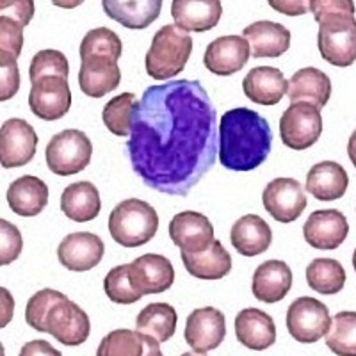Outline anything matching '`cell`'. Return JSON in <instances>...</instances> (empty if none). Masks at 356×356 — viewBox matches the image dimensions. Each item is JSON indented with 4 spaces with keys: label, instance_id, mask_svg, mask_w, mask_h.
<instances>
[{
    "label": "cell",
    "instance_id": "cell-1",
    "mask_svg": "<svg viewBox=\"0 0 356 356\" xmlns=\"http://www.w3.org/2000/svg\"><path fill=\"white\" fill-rule=\"evenodd\" d=\"M127 154L148 187L189 195L218 159V113L202 82L182 79L146 88L134 109Z\"/></svg>",
    "mask_w": 356,
    "mask_h": 356
},
{
    "label": "cell",
    "instance_id": "cell-2",
    "mask_svg": "<svg viewBox=\"0 0 356 356\" xmlns=\"http://www.w3.org/2000/svg\"><path fill=\"white\" fill-rule=\"evenodd\" d=\"M271 146V125L257 111L230 109L218 123V155L227 170H257L266 162Z\"/></svg>",
    "mask_w": 356,
    "mask_h": 356
},
{
    "label": "cell",
    "instance_id": "cell-3",
    "mask_svg": "<svg viewBox=\"0 0 356 356\" xmlns=\"http://www.w3.org/2000/svg\"><path fill=\"white\" fill-rule=\"evenodd\" d=\"M25 321L33 330L50 333L65 346H81L91 333L89 317L66 294L54 289H43L29 300Z\"/></svg>",
    "mask_w": 356,
    "mask_h": 356
},
{
    "label": "cell",
    "instance_id": "cell-4",
    "mask_svg": "<svg viewBox=\"0 0 356 356\" xmlns=\"http://www.w3.org/2000/svg\"><path fill=\"white\" fill-rule=\"evenodd\" d=\"M193 52V38L177 25H164L155 33L146 52V73L154 81H170L186 68Z\"/></svg>",
    "mask_w": 356,
    "mask_h": 356
},
{
    "label": "cell",
    "instance_id": "cell-5",
    "mask_svg": "<svg viewBox=\"0 0 356 356\" xmlns=\"http://www.w3.org/2000/svg\"><path fill=\"white\" fill-rule=\"evenodd\" d=\"M159 230V214L150 203L129 198L118 203L109 216V234L123 248L145 246Z\"/></svg>",
    "mask_w": 356,
    "mask_h": 356
},
{
    "label": "cell",
    "instance_id": "cell-6",
    "mask_svg": "<svg viewBox=\"0 0 356 356\" xmlns=\"http://www.w3.org/2000/svg\"><path fill=\"white\" fill-rule=\"evenodd\" d=\"M317 47L321 57L337 68H348L356 61L355 15H328L321 18Z\"/></svg>",
    "mask_w": 356,
    "mask_h": 356
},
{
    "label": "cell",
    "instance_id": "cell-7",
    "mask_svg": "<svg viewBox=\"0 0 356 356\" xmlns=\"http://www.w3.org/2000/svg\"><path fill=\"white\" fill-rule=\"evenodd\" d=\"M91 155H93V145L86 132L77 129L56 134L44 150L47 166L59 177H72L84 171L91 162Z\"/></svg>",
    "mask_w": 356,
    "mask_h": 356
},
{
    "label": "cell",
    "instance_id": "cell-8",
    "mask_svg": "<svg viewBox=\"0 0 356 356\" xmlns=\"http://www.w3.org/2000/svg\"><path fill=\"white\" fill-rule=\"evenodd\" d=\"M323 134V116L321 109L296 102L285 109L280 118V138L287 148L303 152L319 141Z\"/></svg>",
    "mask_w": 356,
    "mask_h": 356
},
{
    "label": "cell",
    "instance_id": "cell-9",
    "mask_svg": "<svg viewBox=\"0 0 356 356\" xmlns=\"http://www.w3.org/2000/svg\"><path fill=\"white\" fill-rule=\"evenodd\" d=\"M332 317L328 307L316 298H298L287 310V330L301 344H314L326 337Z\"/></svg>",
    "mask_w": 356,
    "mask_h": 356
},
{
    "label": "cell",
    "instance_id": "cell-10",
    "mask_svg": "<svg viewBox=\"0 0 356 356\" xmlns=\"http://www.w3.org/2000/svg\"><path fill=\"white\" fill-rule=\"evenodd\" d=\"M29 107L34 116L43 122H57L68 114L72 107V91L68 79L61 75H44L31 82Z\"/></svg>",
    "mask_w": 356,
    "mask_h": 356
},
{
    "label": "cell",
    "instance_id": "cell-11",
    "mask_svg": "<svg viewBox=\"0 0 356 356\" xmlns=\"http://www.w3.org/2000/svg\"><path fill=\"white\" fill-rule=\"evenodd\" d=\"M38 134L25 120L11 118L0 127V166L6 170L27 166L36 155Z\"/></svg>",
    "mask_w": 356,
    "mask_h": 356
},
{
    "label": "cell",
    "instance_id": "cell-12",
    "mask_svg": "<svg viewBox=\"0 0 356 356\" xmlns=\"http://www.w3.org/2000/svg\"><path fill=\"white\" fill-rule=\"evenodd\" d=\"M264 209L278 222H294L307 209V195L294 178H275L262 193Z\"/></svg>",
    "mask_w": 356,
    "mask_h": 356
},
{
    "label": "cell",
    "instance_id": "cell-13",
    "mask_svg": "<svg viewBox=\"0 0 356 356\" xmlns=\"http://www.w3.org/2000/svg\"><path fill=\"white\" fill-rule=\"evenodd\" d=\"M227 335V321L222 312L214 307L196 308L191 312L186 323V342L196 353L218 349Z\"/></svg>",
    "mask_w": 356,
    "mask_h": 356
},
{
    "label": "cell",
    "instance_id": "cell-14",
    "mask_svg": "<svg viewBox=\"0 0 356 356\" xmlns=\"http://www.w3.org/2000/svg\"><path fill=\"white\" fill-rule=\"evenodd\" d=\"M129 278L141 296L161 294L173 285L175 269L164 255L146 253L129 264Z\"/></svg>",
    "mask_w": 356,
    "mask_h": 356
},
{
    "label": "cell",
    "instance_id": "cell-15",
    "mask_svg": "<svg viewBox=\"0 0 356 356\" xmlns=\"http://www.w3.org/2000/svg\"><path fill=\"white\" fill-rule=\"evenodd\" d=\"M106 244L91 232H75L66 235L57 248V259L66 269L84 273L97 267L104 259Z\"/></svg>",
    "mask_w": 356,
    "mask_h": 356
},
{
    "label": "cell",
    "instance_id": "cell-16",
    "mask_svg": "<svg viewBox=\"0 0 356 356\" xmlns=\"http://www.w3.org/2000/svg\"><path fill=\"white\" fill-rule=\"evenodd\" d=\"M349 234L348 218L335 209L312 212L303 227L305 241L316 250L332 251L344 243Z\"/></svg>",
    "mask_w": 356,
    "mask_h": 356
},
{
    "label": "cell",
    "instance_id": "cell-17",
    "mask_svg": "<svg viewBox=\"0 0 356 356\" xmlns=\"http://www.w3.org/2000/svg\"><path fill=\"white\" fill-rule=\"evenodd\" d=\"M170 237L184 253H200L214 241V227L209 218L195 211L178 212L170 222Z\"/></svg>",
    "mask_w": 356,
    "mask_h": 356
},
{
    "label": "cell",
    "instance_id": "cell-18",
    "mask_svg": "<svg viewBox=\"0 0 356 356\" xmlns=\"http://www.w3.org/2000/svg\"><path fill=\"white\" fill-rule=\"evenodd\" d=\"M250 43L243 36H221L209 43L203 65L214 75L228 77L241 72L250 61Z\"/></svg>",
    "mask_w": 356,
    "mask_h": 356
},
{
    "label": "cell",
    "instance_id": "cell-19",
    "mask_svg": "<svg viewBox=\"0 0 356 356\" xmlns=\"http://www.w3.org/2000/svg\"><path fill=\"white\" fill-rule=\"evenodd\" d=\"M81 72H79V88L91 98H102L120 86L122 70L118 61L107 56L81 57Z\"/></svg>",
    "mask_w": 356,
    "mask_h": 356
},
{
    "label": "cell",
    "instance_id": "cell-20",
    "mask_svg": "<svg viewBox=\"0 0 356 356\" xmlns=\"http://www.w3.org/2000/svg\"><path fill=\"white\" fill-rule=\"evenodd\" d=\"M171 17L186 33H207L222 17L221 0H173Z\"/></svg>",
    "mask_w": 356,
    "mask_h": 356
},
{
    "label": "cell",
    "instance_id": "cell-21",
    "mask_svg": "<svg viewBox=\"0 0 356 356\" xmlns=\"http://www.w3.org/2000/svg\"><path fill=\"white\" fill-rule=\"evenodd\" d=\"M235 335L244 348L266 351L276 342L275 321L259 308H244L235 317Z\"/></svg>",
    "mask_w": 356,
    "mask_h": 356
},
{
    "label": "cell",
    "instance_id": "cell-22",
    "mask_svg": "<svg viewBox=\"0 0 356 356\" xmlns=\"http://www.w3.org/2000/svg\"><path fill=\"white\" fill-rule=\"evenodd\" d=\"M292 287V271L284 260H267L255 269L251 291L262 303H278Z\"/></svg>",
    "mask_w": 356,
    "mask_h": 356
},
{
    "label": "cell",
    "instance_id": "cell-23",
    "mask_svg": "<svg viewBox=\"0 0 356 356\" xmlns=\"http://www.w3.org/2000/svg\"><path fill=\"white\" fill-rule=\"evenodd\" d=\"M289 82L278 68L257 66L243 81V91L253 104L259 106H276L287 93Z\"/></svg>",
    "mask_w": 356,
    "mask_h": 356
},
{
    "label": "cell",
    "instance_id": "cell-24",
    "mask_svg": "<svg viewBox=\"0 0 356 356\" xmlns=\"http://www.w3.org/2000/svg\"><path fill=\"white\" fill-rule=\"evenodd\" d=\"M243 38H246L251 56L257 59L284 56L291 47V31L285 25L269 20L248 25L243 31Z\"/></svg>",
    "mask_w": 356,
    "mask_h": 356
},
{
    "label": "cell",
    "instance_id": "cell-25",
    "mask_svg": "<svg viewBox=\"0 0 356 356\" xmlns=\"http://www.w3.org/2000/svg\"><path fill=\"white\" fill-rule=\"evenodd\" d=\"M102 8L116 24L141 31L161 17L162 0H102Z\"/></svg>",
    "mask_w": 356,
    "mask_h": 356
},
{
    "label": "cell",
    "instance_id": "cell-26",
    "mask_svg": "<svg viewBox=\"0 0 356 356\" xmlns=\"http://www.w3.org/2000/svg\"><path fill=\"white\" fill-rule=\"evenodd\" d=\"M287 97L291 104L305 102L323 109L332 97V81L324 72L317 68H301L292 75L287 86Z\"/></svg>",
    "mask_w": 356,
    "mask_h": 356
},
{
    "label": "cell",
    "instance_id": "cell-27",
    "mask_svg": "<svg viewBox=\"0 0 356 356\" xmlns=\"http://www.w3.org/2000/svg\"><path fill=\"white\" fill-rule=\"evenodd\" d=\"M6 198H8L9 209L15 214L22 218H34L43 212L49 203V186L41 178L24 175L9 186Z\"/></svg>",
    "mask_w": 356,
    "mask_h": 356
},
{
    "label": "cell",
    "instance_id": "cell-28",
    "mask_svg": "<svg viewBox=\"0 0 356 356\" xmlns=\"http://www.w3.org/2000/svg\"><path fill=\"white\" fill-rule=\"evenodd\" d=\"M232 246L243 257L262 255L273 243L271 227L257 214H246L234 222L230 232Z\"/></svg>",
    "mask_w": 356,
    "mask_h": 356
},
{
    "label": "cell",
    "instance_id": "cell-29",
    "mask_svg": "<svg viewBox=\"0 0 356 356\" xmlns=\"http://www.w3.org/2000/svg\"><path fill=\"white\" fill-rule=\"evenodd\" d=\"M349 186L348 171L333 161L312 166L307 175V191L321 202H333L346 195Z\"/></svg>",
    "mask_w": 356,
    "mask_h": 356
},
{
    "label": "cell",
    "instance_id": "cell-30",
    "mask_svg": "<svg viewBox=\"0 0 356 356\" xmlns=\"http://www.w3.org/2000/svg\"><path fill=\"white\" fill-rule=\"evenodd\" d=\"M182 262L187 273L198 280H221L232 271V257L225 246L214 239L211 246L200 253H184Z\"/></svg>",
    "mask_w": 356,
    "mask_h": 356
},
{
    "label": "cell",
    "instance_id": "cell-31",
    "mask_svg": "<svg viewBox=\"0 0 356 356\" xmlns=\"http://www.w3.org/2000/svg\"><path fill=\"white\" fill-rule=\"evenodd\" d=\"M102 209L100 193L91 182L70 184L61 195V211L75 222L93 221Z\"/></svg>",
    "mask_w": 356,
    "mask_h": 356
},
{
    "label": "cell",
    "instance_id": "cell-32",
    "mask_svg": "<svg viewBox=\"0 0 356 356\" xmlns=\"http://www.w3.org/2000/svg\"><path fill=\"white\" fill-rule=\"evenodd\" d=\"M178 316L171 305L168 303H152L139 312L136 319V332L146 337H152L159 344L168 342L177 332Z\"/></svg>",
    "mask_w": 356,
    "mask_h": 356
},
{
    "label": "cell",
    "instance_id": "cell-33",
    "mask_svg": "<svg viewBox=\"0 0 356 356\" xmlns=\"http://www.w3.org/2000/svg\"><path fill=\"white\" fill-rule=\"evenodd\" d=\"M307 282L308 287L319 294H339L346 285V271L339 260L316 259L307 267Z\"/></svg>",
    "mask_w": 356,
    "mask_h": 356
},
{
    "label": "cell",
    "instance_id": "cell-34",
    "mask_svg": "<svg viewBox=\"0 0 356 356\" xmlns=\"http://www.w3.org/2000/svg\"><path fill=\"white\" fill-rule=\"evenodd\" d=\"M326 346L337 356H356V312H339L333 317Z\"/></svg>",
    "mask_w": 356,
    "mask_h": 356
},
{
    "label": "cell",
    "instance_id": "cell-35",
    "mask_svg": "<svg viewBox=\"0 0 356 356\" xmlns=\"http://www.w3.org/2000/svg\"><path fill=\"white\" fill-rule=\"evenodd\" d=\"M136 107H138V98L134 93H123L111 98L102 113L104 125L118 138H129L132 114Z\"/></svg>",
    "mask_w": 356,
    "mask_h": 356
},
{
    "label": "cell",
    "instance_id": "cell-36",
    "mask_svg": "<svg viewBox=\"0 0 356 356\" xmlns=\"http://www.w3.org/2000/svg\"><path fill=\"white\" fill-rule=\"evenodd\" d=\"M145 335L132 330H114L102 339L97 356H145Z\"/></svg>",
    "mask_w": 356,
    "mask_h": 356
},
{
    "label": "cell",
    "instance_id": "cell-37",
    "mask_svg": "<svg viewBox=\"0 0 356 356\" xmlns=\"http://www.w3.org/2000/svg\"><path fill=\"white\" fill-rule=\"evenodd\" d=\"M79 54L81 57L107 56L118 61L123 54V43L114 31L107 27H97L82 38Z\"/></svg>",
    "mask_w": 356,
    "mask_h": 356
},
{
    "label": "cell",
    "instance_id": "cell-38",
    "mask_svg": "<svg viewBox=\"0 0 356 356\" xmlns=\"http://www.w3.org/2000/svg\"><path fill=\"white\" fill-rule=\"evenodd\" d=\"M104 291H106L107 298L118 305H132L143 298L130 284L129 264L113 267L107 273L106 280H104Z\"/></svg>",
    "mask_w": 356,
    "mask_h": 356
},
{
    "label": "cell",
    "instance_id": "cell-39",
    "mask_svg": "<svg viewBox=\"0 0 356 356\" xmlns=\"http://www.w3.org/2000/svg\"><path fill=\"white\" fill-rule=\"evenodd\" d=\"M44 75H61V77L68 79L70 65L65 54L59 50H41L33 57L31 66H29L31 82L38 81Z\"/></svg>",
    "mask_w": 356,
    "mask_h": 356
},
{
    "label": "cell",
    "instance_id": "cell-40",
    "mask_svg": "<svg viewBox=\"0 0 356 356\" xmlns=\"http://www.w3.org/2000/svg\"><path fill=\"white\" fill-rule=\"evenodd\" d=\"M18 57L8 50H0V102L11 100L20 89V70Z\"/></svg>",
    "mask_w": 356,
    "mask_h": 356
},
{
    "label": "cell",
    "instance_id": "cell-41",
    "mask_svg": "<svg viewBox=\"0 0 356 356\" xmlns=\"http://www.w3.org/2000/svg\"><path fill=\"white\" fill-rule=\"evenodd\" d=\"M24 250V237L18 227L0 218V266H9Z\"/></svg>",
    "mask_w": 356,
    "mask_h": 356
},
{
    "label": "cell",
    "instance_id": "cell-42",
    "mask_svg": "<svg viewBox=\"0 0 356 356\" xmlns=\"http://www.w3.org/2000/svg\"><path fill=\"white\" fill-rule=\"evenodd\" d=\"M0 50L15 57H20L24 50V25L9 17H0Z\"/></svg>",
    "mask_w": 356,
    "mask_h": 356
},
{
    "label": "cell",
    "instance_id": "cell-43",
    "mask_svg": "<svg viewBox=\"0 0 356 356\" xmlns=\"http://www.w3.org/2000/svg\"><path fill=\"white\" fill-rule=\"evenodd\" d=\"M34 11H36L34 0H0V17L13 18L24 27L31 24Z\"/></svg>",
    "mask_w": 356,
    "mask_h": 356
},
{
    "label": "cell",
    "instance_id": "cell-44",
    "mask_svg": "<svg viewBox=\"0 0 356 356\" xmlns=\"http://www.w3.org/2000/svg\"><path fill=\"white\" fill-rule=\"evenodd\" d=\"M310 11L316 22L328 15H355V0H310Z\"/></svg>",
    "mask_w": 356,
    "mask_h": 356
},
{
    "label": "cell",
    "instance_id": "cell-45",
    "mask_svg": "<svg viewBox=\"0 0 356 356\" xmlns=\"http://www.w3.org/2000/svg\"><path fill=\"white\" fill-rule=\"evenodd\" d=\"M275 11L287 17H301L310 11V0H267Z\"/></svg>",
    "mask_w": 356,
    "mask_h": 356
},
{
    "label": "cell",
    "instance_id": "cell-46",
    "mask_svg": "<svg viewBox=\"0 0 356 356\" xmlns=\"http://www.w3.org/2000/svg\"><path fill=\"white\" fill-rule=\"evenodd\" d=\"M18 356H63L61 351H57L47 340H31L22 348Z\"/></svg>",
    "mask_w": 356,
    "mask_h": 356
},
{
    "label": "cell",
    "instance_id": "cell-47",
    "mask_svg": "<svg viewBox=\"0 0 356 356\" xmlns=\"http://www.w3.org/2000/svg\"><path fill=\"white\" fill-rule=\"evenodd\" d=\"M15 316V298L8 289L0 287V330L6 328Z\"/></svg>",
    "mask_w": 356,
    "mask_h": 356
},
{
    "label": "cell",
    "instance_id": "cell-48",
    "mask_svg": "<svg viewBox=\"0 0 356 356\" xmlns=\"http://www.w3.org/2000/svg\"><path fill=\"white\" fill-rule=\"evenodd\" d=\"M145 344H146L145 356H162V351H161V348H159L157 340H154L152 337L145 335Z\"/></svg>",
    "mask_w": 356,
    "mask_h": 356
},
{
    "label": "cell",
    "instance_id": "cell-49",
    "mask_svg": "<svg viewBox=\"0 0 356 356\" xmlns=\"http://www.w3.org/2000/svg\"><path fill=\"white\" fill-rule=\"evenodd\" d=\"M52 4L63 9H75L84 4V0H52Z\"/></svg>",
    "mask_w": 356,
    "mask_h": 356
},
{
    "label": "cell",
    "instance_id": "cell-50",
    "mask_svg": "<svg viewBox=\"0 0 356 356\" xmlns=\"http://www.w3.org/2000/svg\"><path fill=\"white\" fill-rule=\"evenodd\" d=\"M348 155H349V159H351L353 166L356 168V130L351 134V138H349V143H348Z\"/></svg>",
    "mask_w": 356,
    "mask_h": 356
},
{
    "label": "cell",
    "instance_id": "cell-51",
    "mask_svg": "<svg viewBox=\"0 0 356 356\" xmlns=\"http://www.w3.org/2000/svg\"><path fill=\"white\" fill-rule=\"evenodd\" d=\"M182 356H205V355H203V353H184V355Z\"/></svg>",
    "mask_w": 356,
    "mask_h": 356
},
{
    "label": "cell",
    "instance_id": "cell-52",
    "mask_svg": "<svg viewBox=\"0 0 356 356\" xmlns=\"http://www.w3.org/2000/svg\"><path fill=\"white\" fill-rule=\"evenodd\" d=\"M353 267H355V273H356V250L355 253H353Z\"/></svg>",
    "mask_w": 356,
    "mask_h": 356
},
{
    "label": "cell",
    "instance_id": "cell-53",
    "mask_svg": "<svg viewBox=\"0 0 356 356\" xmlns=\"http://www.w3.org/2000/svg\"><path fill=\"white\" fill-rule=\"evenodd\" d=\"M0 356H6V349L4 346H2V342H0Z\"/></svg>",
    "mask_w": 356,
    "mask_h": 356
}]
</instances>
